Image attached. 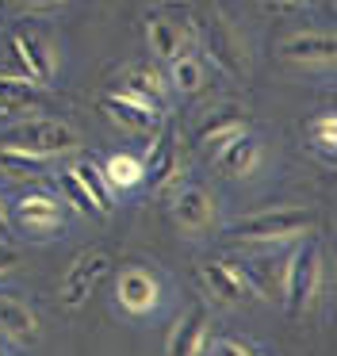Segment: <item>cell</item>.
I'll return each mask as SVG.
<instances>
[{"label":"cell","instance_id":"9","mask_svg":"<svg viewBox=\"0 0 337 356\" xmlns=\"http://www.w3.org/2000/svg\"><path fill=\"white\" fill-rule=\"evenodd\" d=\"M249 131V115H245L242 108H222L219 115L203 119L196 131V146L203 149V154H219L222 146H230V142L237 138V134Z\"/></svg>","mask_w":337,"mask_h":356},{"label":"cell","instance_id":"5","mask_svg":"<svg viewBox=\"0 0 337 356\" xmlns=\"http://www.w3.org/2000/svg\"><path fill=\"white\" fill-rule=\"evenodd\" d=\"M115 299H119V307L127 310V314H150L161 302V284L150 268L130 264V268H123L119 276H115Z\"/></svg>","mask_w":337,"mask_h":356},{"label":"cell","instance_id":"29","mask_svg":"<svg viewBox=\"0 0 337 356\" xmlns=\"http://www.w3.org/2000/svg\"><path fill=\"white\" fill-rule=\"evenodd\" d=\"M0 238H8V211H4V200H0Z\"/></svg>","mask_w":337,"mask_h":356},{"label":"cell","instance_id":"13","mask_svg":"<svg viewBox=\"0 0 337 356\" xmlns=\"http://www.w3.org/2000/svg\"><path fill=\"white\" fill-rule=\"evenodd\" d=\"M214 200L203 192V188H180L176 192V200H173V218H176V226L180 230H188V234H199V230H207V226L214 222Z\"/></svg>","mask_w":337,"mask_h":356},{"label":"cell","instance_id":"11","mask_svg":"<svg viewBox=\"0 0 337 356\" xmlns=\"http://www.w3.org/2000/svg\"><path fill=\"white\" fill-rule=\"evenodd\" d=\"M12 54L19 62L23 77L35 81L38 88H46L54 81V62H50V50L42 47V39L31 31H12Z\"/></svg>","mask_w":337,"mask_h":356},{"label":"cell","instance_id":"28","mask_svg":"<svg viewBox=\"0 0 337 356\" xmlns=\"http://www.w3.org/2000/svg\"><path fill=\"white\" fill-rule=\"evenodd\" d=\"M15 264H19V253H15L12 245H0V276H8Z\"/></svg>","mask_w":337,"mask_h":356},{"label":"cell","instance_id":"3","mask_svg":"<svg viewBox=\"0 0 337 356\" xmlns=\"http://www.w3.org/2000/svg\"><path fill=\"white\" fill-rule=\"evenodd\" d=\"M81 146V134L69 123L58 119H38V123H19L12 131H4L0 149H19V154H35V157H58V154H73Z\"/></svg>","mask_w":337,"mask_h":356},{"label":"cell","instance_id":"18","mask_svg":"<svg viewBox=\"0 0 337 356\" xmlns=\"http://www.w3.org/2000/svg\"><path fill=\"white\" fill-rule=\"evenodd\" d=\"M146 39H150V50L161 58V62H173V58L184 50L188 35H184L176 24H168V19H161V16L150 12V16H146Z\"/></svg>","mask_w":337,"mask_h":356},{"label":"cell","instance_id":"21","mask_svg":"<svg viewBox=\"0 0 337 356\" xmlns=\"http://www.w3.org/2000/svg\"><path fill=\"white\" fill-rule=\"evenodd\" d=\"M100 169H104L107 184H111L115 192H130V188H138L146 180L142 157H134V154H111Z\"/></svg>","mask_w":337,"mask_h":356},{"label":"cell","instance_id":"15","mask_svg":"<svg viewBox=\"0 0 337 356\" xmlns=\"http://www.w3.org/2000/svg\"><path fill=\"white\" fill-rule=\"evenodd\" d=\"M203 31H207V50H211V58L222 65V73H230L234 81H242L245 77V62H242V50H237L234 31H230L222 19L203 24Z\"/></svg>","mask_w":337,"mask_h":356},{"label":"cell","instance_id":"31","mask_svg":"<svg viewBox=\"0 0 337 356\" xmlns=\"http://www.w3.org/2000/svg\"><path fill=\"white\" fill-rule=\"evenodd\" d=\"M23 4H38V8H54V4H61V0H23Z\"/></svg>","mask_w":337,"mask_h":356},{"label":"cell","instance_id":"24","mask_svg":"<svg viewBox=\"0 0 337 356\" xmlns=\"http://www.w3.org/2000/svg\"><path fill=\"white\" fill-rule=\"evenodd\" d=\"M38 96H42V88L35 85V81L27 77H0V104L8 108H27V104H35Z\"/></svg>","mask_w":337,"mask_h":356},{"label":"cell","instance_id":"34","mask_svg":"<svg viewBox=\"0 0 337 356\" xmlns=\"http://www.w3.org/2000/svg\"><path fill=\"white\" fill-rule=\"evenodd\" d=\"M0 356H4V353H0Z\"/></svg>","mask_w":337,"mask_h":356},{"label":"cell","instance_id":"19","mask_svg":"<svg viewBox=\"0 0 337 356\" xmlns=\"http://www.w3.org/2000/svg\"><path fill=\"white\" fill-rule=\"evenodd\" d=\"M123 92L161 111V104H165V77H161L153 65H134V70H127V85H123Z\"/></svg>","mask_w":337,"mask_h":356},{"label":"cell","instance_id":"6","mask_svg":"<svg viewBox=\"0 0 337 356\" xmlns=\"http://www.w3.org/2000/svg\"><path fill=\"white\" fill-rule=\"evenodd\" d=\"M15 218H19V226L27 234H35V238H42V234H54L61 230V222H65V207L58 203V195L50 192H27L19 203H15Z\"/></svg>","mask_w":337,"mask_h":356},{"label":"cell","instance_id":"10","mask_svg":"<svg viewBox=\"0 0 337 356\" xmlns=\"http://www.w3.org/2000/svg\"><path fill=\"white\" fill-rule=\"evenodd\" d=\"M180 142H176V127H165V131L153 138V146H150V157L142 161V169H146V177L153 180L157 188H168L176 177H180Z\"/></svg>","mask_w":337,"mask_h":356},{"label":"cell","instance_id":"8","mask_svg":"<svg viewBox=\"0 0 337 356\" xmlns=\"http://www.w3.org/2000/svg\"><path fill=\"white\" fill-rule=\"evenodd\" d=\"M199 284H203V291L211 295L219 307H237V302L249 299V291H245V284L237 280V272L230 268V261H219V257L199 261Z\"/></svg>","mask_w":337,"mask_h":356},{"label":"cell","instance_id":"4","mask_svg":"<svg viewBox=\"0 0 337 356\" xmlns=\"http://www.w3.org/2000/svg\"><path fill=\"white\" fill-rule=\"evenodd\" d=\"M107 268H111V257H107V253H100V249L81 253L73 264H69L65 280H61V307H69V310L84 307V302H88V295L96 291L100 276H104Z\"/></svg>","mask_w":337,"mask_h":356},{"label":"cell","instance_id":"17","mask_svg":"<svg viewBox=\"0 0 337 356\" xmlns=\"http://www.w3.org/2000/svg\"><path fill=\"white\" fill-rule=\"evenodd\" d=\"M214 161H219V169L226 172V177H249L260 165V142L245 131V134H237L230 146H222L219 154H214Z\"/></svg>","mask_w":337,"mask_h":356},{"label":"cell","instance_id":"30","mask_svg":"<svg viewBox=\"0 0 337 356\" xmlns=\"http://www.w3.org/2000/svg\"><path fill=\"white\" fill-rule=\"evenodd\" d=\"M272 4H276L280 12H291V8H299V0H272Z\"/></svg>","mask_w":337,"mask_h":356},{"label":"cell","instance_id":"7","mask_svg":"<svg viewBox=\"0 0 337 356\" xmlns=\"http://www.w3.org/2000/svg\"><path fill=\"white\" fill-rule=\"evenodd\" d=\"M280 58L291 65H318V70H326L337 58V42L326 31H299L280 42Z\"/></svg>","mask_w":337,"mask_h":356},{"label":"cell","instance_id":"23","mask_svg":"<svg viewBox=\"0 0 337 356\" xmlns=\"http://www.w3.org/2000/svg\"><path fill=\"white\" fill-rule=\"evenodd\" d=\"M168 65H173L176 92H199V88H203V62H196L188 50H180V54H176Z\"/></svg>","mask_w":337,"mask_h":356},{"label":"cell","instance_id":"33","mask_svg":"<svg viewBox=\"0 0 337 356\" xmlns=\"http://www.w3.org/2000/svg\"><path fill=\"white\" fill-rule=\"evenodd\" d=\"M260 356H268V353H260Z\"/></svg>","mask_w":337,"mask_h":356},{"label":"cell","instance_id":"32","mask_svg":"<svg viewBox=\"0 0 337 356\" xmlns=\"http://www.w3.org/2000/svg\"><path fill=\"white\" fill-rule=\"evenodd\" d=\"M0 115H4V104H0Z\"/></svg>","mask_w":337,"mask_h":356},{"label":"cell","instance_id":"16","mask_svg":"<svg viewBox=\"0 0 337 356\" xmlns=\"http://www.w3.org/2000/svg\"><path fill=\"white\" fill-rule=\"evenodd\" d=\"M104 111L119 127H130V131H150V127H157V119H161L157 108H150V104L134 100V96H127V92L104 96Z\"/></svg>","mask_w":337,"mask_h":356},{"label":"cell","instance_id":"27","mask_svg":"<svg viewBox=\"0 0 337 356\" xmlns=\"http://www.w3.org/2000/svg\"><path fill=\"white\" fill-rule=\"evenodd\" d=\"M211 356H260L249 341H237V337H222L211 345Z\"/></svg>","mask_w":337,"mask_h":356},{"label":"cell","instance_id":"1","mask_svg":"<svg viewBox=\"0 0 337 356\" xmlns=\"http://www.w3.org/2000/svg\"><path fill=\"white\" fill-rule=\"evenodd\" d=\"M314 230V211L306 207H280V211H260L245 222L230 226L226 238L237 245H291L303 234Z\"/></svg>","mask_w":337,"mask_h":356},{"label":"cell","instance_id":"14","mask_svg":"<svg viewBox=\"0 0 337 356\" xmlns=\"http://www.w3.org/2000/svg\"><path fill=\"white\" fill-rule=\"evenodd\" d=\"M0 333L19 345H31L38 337V318L35 310L27 307L23 295H12V291H0Z\"/></svg>","mask_w":337,"mask_h":356},{"label":"cell","instance_id":"25","mask_svg":"<svg viewBox=\"0 0 337 356\" xmlns=\"http://www.w3.org/2000/svg\"><path fill=\"white\" fill-rule=\"evenodd\" d=\"M58 188H61V195H65V203H73L81 215H88V218H96L100 211H96V203L88 200V192H84V184L73 177V172H61V180H58Z\"/></svg>","mask_w":337,"mask_h":356},{"label":"cell","instance_id":"20","mask_svg":"<svg viewBox=\"0 0 337 356\" xmlns=\"http://www.w3.org/2000/svg\"><path fill=\"white\" fill-rule=\"evenodd\" d=\"M69 172H73V177L84 184L88 200L96 203V211H100V218H104V215H111V211H115V188L107 184L104 169H100V165H92V161H77Z\"/></svg>","mask_w":337,"mask_h":356},{"label":"cell","instance_id":"2","mask_svg":"<svg viewBox=\"0 0 337 356\" xmlns=\"http://www.w3.org/2000/svg\"><path fill=\"white\" fill-rule=\"evenodd\" d=\"M322 284H326V253H322L318 241H306V245H299L295 253H291L288 261V276H283V307H288L291 318L306 314V310H314V302H318L322 295Z\"/></svg>","mask_w":337,"mask_h":356},{"label":"cell","instance_id":"22","mask_svg":"<svg viewBox=\"0 0 337 356\" xmlns=\"http://www.w3.org/2000/svg\"><path fill=\"white\" fill-rule=\"evenodd\" d=\"M0 172L15 184L23 180H42L46 177V157L35 154H19V149H0Z\"/></svg>","mask_w":337,"mask_h":356},{"label":"cell","instance_id":"26","mask_svg":"<svg viewBox=\"0 0 337 356\" xmlns=\"http://www.w3.org/2000/svg\"><path fill=\"white\" fill-rule=\"evenodd\" d=\"M311 142H318L322 157H334V142H337V119H334V111H326V115H318L311 123Z\"/></svg>","mask_w":337,"mask_h":356},{"label":"cell","instance_id":"12","mask_svg":"<svg viewBox=\"0 0 337 356\" xmlns=\"http://www.w3.org/2000/svg\"><path fill=\"white\" fill-rule=\"evenodd\" d=\"M207 337H211V318H207L203 307H196L173 325L168 345H165V356H199L207 348Z\"/></svg>","mask_w":337,"mask_h":356}]
</instances>
